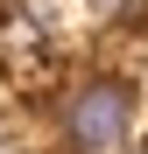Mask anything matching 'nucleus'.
I'll use <instances>...</instances> for the list:
<instances>
[{"label": "nucleus", "instance_id": "1", "mask_svg": "<svg viewBox=\"0 0 148 154\" xmlns=\"http://www.w3.org/2000/svg\"><path fill=\"white\" fill-rule=\"evenodd\" d=\"M57 126H64L71 154H113L127 140V126H134V84H120V77H78L57 98Z\"/></svg>", "mask_w": 148, "mask_h": 154}, {"label": "nucleus", "instance_id": "2", "mask_svg": "<svg viewBox=\"0 0 148 154\" xmlns=\"http://www.w3.org/2000/svg\"><path fill=\"white\" fill-rule=\"evenodd\" d=\"M85 14H92V21H141L148 0H85Z\"/></svg>", "mask_w": 148, "mask_h": 154}]
</instances>
